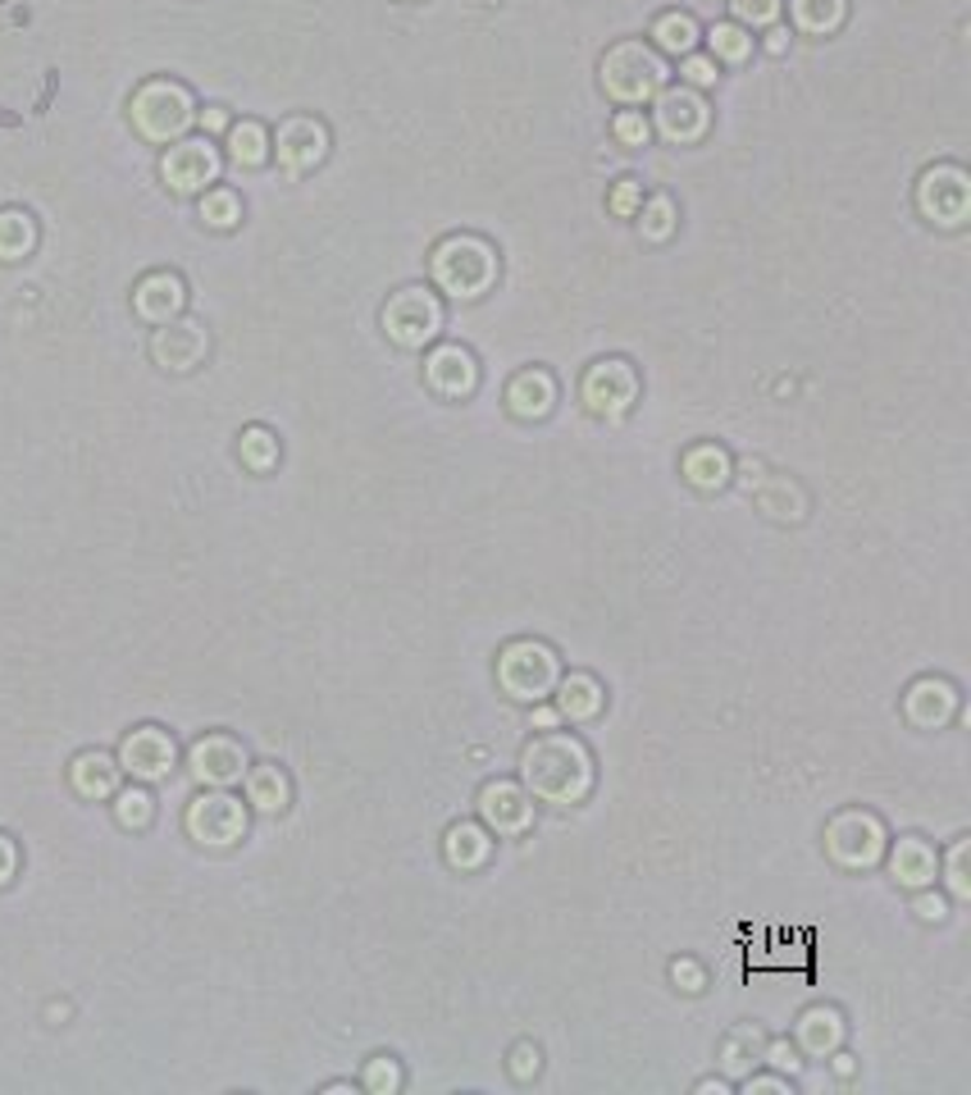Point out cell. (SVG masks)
Here are the masks:
<instances>
[{
	"label": "cell",
	"mask_w": 971,
	"mask_h": 1095,
	"mask_svg": "<svg viewBox=\"0 0 971 1095\" xmlns=\"http://www.w3.org/2000/svg\"><path fill=\"white\" fill-rule=\"evenodd\" d=\"M188 836L205 849H228L247 836V804L228 789H205L188 804Z\"/></svg>",
	"instance_id": "cell-8"
},
{
	"label": "cell",
	"mask_w": 971,
	"mask_h": 1095,
	"mask_svg": "<svg viewBox=\"0 0 971 1095\" xmlns=\"http://www.w3.org/2000/svg\"><path fill=\"white\" fill-rule=\"evenodd\" d=\"M553 694H557V712H561L566 721H593V717L602 712V704H606L602 681L589 676V672H570V676H561Z\"/></svg>",
	"instance_id": "cell-26"
},
{
	"label": "cell",
	"mask_w": 971,
	"mask_h": 1095,
	"mask_svg": "<svg viewBox=\"0 0 971 1095\" xmlns=\"http://www.w3.org/2000/svg\"><path fill=\"white\" fill-rule=\"evenodd\" d=\"M822 840H826V854H830L835 867H844V872H867V867H875L880 859H885L890 831H885V821H880L875 812H867V808H844V812H835V817L826 821Z\"/></svg>",
	"instance_id": "cell-5"
},
{
	"label": "cell",
	"mask_w": 971,
	"mask_h": 1095,
	"mask_svg": "<svg viewBox=\"0 0 971 1095\" xmlns=\"http://www.w3.org/2000/svg\"><path fill=\"white\" fill-rule=\"evenodd\" d=\"M114 817H119V827H129V831H142L146 821H150V812H156V804H150V795L142 785H133V789H114Z\"/></svg>",
	"instance_id": "cell-36"
},
{
	"label": "cell",
	"mask_w": 971,
	"mask_h": 1095,
	"mask_svg": "<svg viewBox=\"0 0 971 1095\" xmlns=\"http://www.w3.org/2000/svg\"><path fill=\"white\" fill-rule=\"evenodd\" d=\"M680 471H684V479L693 484L697 494H716V489L730 484V452H725L721 443H697V447L684 452Z\"/></svg>",
	"instance_id": "cell-27"
},
{
	"label": "cell",
	"mask_w": 971,
	"mask_h": 1095,
	"mask_svg": "<svg viewBox=\"0 0 971 1095\" xmlns=\"http://www.w3.org/2000/svg\"><path fill=\"white\" fill-rule=\"evenodd\" d=\"M529 721H534L538 730H553V726L561 721V712H557V708H548V704H529Z\"/></svg>",
	"instance_id": "cell-52"
},
{
	"label": "cell",
	"mask_w": 971,
	"mask_h": 1095,
	"mask_svg": "<svg viewBox=\"0 0 971 1095\" xmlns=\"http://www.w3.org/2000/svg\"><path fill=\"white\" fill-rule=\"evenodd\" d=\"M215 174H220V156H215V146H210L205 137L169 146L165 161H160V178L169 182L174 192H201L205 182H215Z\"/></svg>",
	"instance_id": "cell-15"
},
{
	"label": "cell",
	"mask_w": 971,
	"mask_h": 1095,
	"mask_svg": "<svg viewBox=\"0 0 971 1095\" xmlns=\"http://www.w3.org/2000/svg\"><path fill=\"white\" fill-rule=\"evenodd\" d=\"M885 859H890V876L899 881L903 891H926L939 881V854L935 844L922 836H899L885 844Z\"/></svg>",
	"instance_id": "cell-18"
},
{
	"label": "cell",
	"mask_w": 971,
	"mask_h": 1095,
	"mask_svg": "<svg viewBox=\"0 0 971 1095\" xmlns=\"http://www.w3.org/2000/svg\"><path fill=\"white\" fill-rule=\"evenodd\" d=\"M275 151H279V165H283V169L306 174V169H315V165L324 161L328 133H324L320 119H311V114H292V119H283V124H279Z\"/></svg>",
	"instance_id": "cell-17"
},
{
	"label": "cell",
	"mask_w": 971,
	"mask_h": 1095,
	"mask_svg": "<svg viewBox=\"0 0 971 1095\" xmlns=\"http://www.w3.org/2000/svg\"><path fill=\"white\" fill-rule=\"evenodd\" d=\"M14 872H19V849L10 836H0V886H10Z\"/></svg>",
	"instance_id": "cell-51"
},
{
	"label": "cell",
	"mask_w": 971,
	"mask_h": 1095,
	"mask_svg": "<svg viewBox=\"0 0 971 1095\" xmlns=\"http://www.w3.org/2000/svg\"><path fill=\"white\" fill-rule=\"evenodd\" d=\"M684 78H689V87H712L716 82V59H707V55H684V69H680Z\"/></svg>",
	"instance_id": "cell-49"
},
{
	"label": "cell",
	"mask_w": 971,
	"mask_h": 1095,
	"mask_svg": "<svg viewBox=\"0 0 971 1095\" xmlns=\"http://www.w3.org/2000/svg\"><path fill=\"white\" fill-rule=\"evenodd\" d=\"M844 1037H848V1027H844V1014L835 1009V1004H812V1009H803L799 1022H794V1041L812 1059L835 1054L844 1046Z\"/></svg>",
	"instance_id": "cell-20"
},
{
	"label": "cell",
	"mask_w": 971,
	"mask_h": 1095,
	"mask_svg": "<svg viewBox=\"0 0 971 1095\" xmlns=\"http://www.w3.org/2000/svg\"><path fill=\"white\" fill-rule=\"evenodd\" d=\"M612 129H616V142H621V146H644L648 133H652V124L644 119V110H621Z\"/></svg>",
	"instance_id": "cell-44"
},
{
	"label": "cell",
	"mask_w": 971,
	"mask_h": 1095,
	"mask_svg": "<svg viewBox=\"0 0 971 1095\" xmlns=\"http://www.w3.org/2000/svg\"><path fill=\"white\" fill-rule=\"evenodd\" d=\"M634 398H639V375H634L629 361L606 356V361L589 365V375H584V407L593 416L616 420V416H625L634 407Z\"/></svg>",
	"instance_id": "cell-11"
},
{
	"label": "cell",
	"mask_w": 971,
	"mask_h": 1095,
	"mask_svg": "<svg viewBox=\"0 0 971 1095\" xmlns=\"http://www.w3.org/2000/svg\"><path fill=\"white\" fill-rule=\"evenodd\" d=\"M639 233L648 242H666L676 233V201L671 197H648L639 206Z\"/></svg>",
	"instance_id": "cell-35"
},
{
	"label": "cell",
	"mask_w": 971,
	"mask_h": 1095,
	"mask_svg": "<svg viewBox=\"0 0 971 1095\" xmlns=\"http://www.w3.org/2000/svg\"><path fill=\"white\" fill-rule=\"evenodd\" d=\"M789 14H794V23L803 27V33H835V27L844 23V0H789Z\"/></svg>",
	"instance_id": "cell-32"
},
{
	"label": "cell",
	"mask_w": 971,
	"mask_h": 1095,
	"mask_svg": "<svg viewBox=\"0 0 971 1095\" xmlns=\"http://www.w3.org/2000/svg\"><path fill=\"white\" fill-rule=\"evenodd\" d=\"M183 301H188L183 279H178V274H169V269L146 274V279L137 284V292H133V307H137V316H142V320H150V324H169V320H178V311H183Z\"/></svg>",
	"instance_id": "cell-21"
},
{
	"label": "cell",
	"mask_w": 971,
	"mask_h": 1095,
	"mask_svg": "<svg viewBox=\"0 0 971 1095\" xmlns=\"http://www.w3.org/2000/svg\"><path fill=\"white\" fill-rule=\"evenodd\" d=\"M69 781L82 799H110L119 789V763L110 753H78L69 767Z\"/></svg>",
	"instance_id": "cell-29"
},
{
	"label": "cell",
	"mask_w": 971,
	"mask_h": 1095,
	"mask_svg": "<svg viewBox=\"0 0 971 1095\" xmlns=\"http://www.w3.org/2000/svg\"><path fill=\"white\" fill-rule=\"evenodd\" d=\"M762 1059L771 1063V1069H780V1073H789V1077H794L799 1069H803V1059H799V1050L794 1046H789L784 1037H775V1041H767L762 1046Z\"/></svg>",
	"instance_id": "cell-46"
},
{
	"label": "cell",
	"mask_w": 971,
	"mask_h": 1095,
	"mask_svg": "<svg viewBox=\"0 0 971 1095\" xmlns=\"http://www.w3.org/2000/svg\"><path fill=\"white\" fill-rule=\"evenodd\" d=\"M757 1054H762V1041H757L752 1027L725 1031V1041H721V1073H725V1077H748L752 1063H757Z\"/></svg>",
	"instance_id": "cell-30"
},
{
	"label": "cell",
	"mask_w": 971,
	"mask_h": 1095,
	"mask_svg": "<svg viewBox=\"0 0 971 1095\" xmlns=\"http://www.w3.org/2000/svg\"><path fill=\"white\" fill-rule=\"evenodd\" d=\"M903 717L917 730H939L958 717V685L945 676H922L903 694Z\"/></svg>",
	"instance_id": "cell-16"
},
{
	"label": "cell",
	"mask_w": 971,
	"mask_h": 1095,
	"mask_svg": "<svg viewBox=\"0 0 971 1095\" xmlns=\"http://www.w3.org/2000/svg\"><path fill=\"white\" fill-rule=\"evenodd\" d=\"M247 804L265 817H275L292 804V781L283 767L275 763H260V767H247Z\"/></svg>",
	"instance_id": "cell-28"
},
{
	"label": "cell",
	"mask_w": 971,
	"mask_h": 1095,
	"mask_svg": "<svg viewBox=\"0 0 971 1095\" xmlns=\"http://www.w3.org/2000/svg\"><path fill=\"white\" fill-rule=\"evenodd\" d=\"M188 767H192V776L201 781V785H210V789H228L233 781H242L247 776V749H242L233 735H201L197 744H192V753H188Z\"/></svg>",
	"instance_id": "cell-13"
},
{
	"label": "cell",
	"mask_w": 971,
	"mask_h": 1095,
	"mask_svg": "<svg viewBox=\"0 0 971 1095\" xmlns=\"http://www.w3.org/2000/svg\"><path fill=\"white\" fill-rule=\"evenodd\" d=\"M237 452H242V462H247L252 471H275V462H279V439L256 424V430L242 434V447H237Z\"/></svg>",
	"instance_id": "cell-38"
},
{
	"label": "cell",
	"mask_w": 971,
	"mask_h": 1095,
	"mask_svg": "<svg viewBox=\"0 0 971 1095\" xmlns=\"http://www.w3.org/2000/svg\"><path fill=\"white\" fill-rule=\"evenodd\" d=\"M671 982L684 995H703L707 991V972H703V963H697V959H676L671 963Z\"/></svg>",
	"instance_id": "cell-45"
},
{
	"label": "cell",
	"mask_w": 971,
	"mask_h": 1095,
	"mask_svg": "<svg viewBox=\"0 0 971 1095\" xmlns=\"http://www.w3.org/2000/svg\"><path fill=\"white\" fill-rule=\"evenodd\" d=\"M538 1069H543V1054H538L534 1041H521V1046L511 1050V1059H506V1073H511L515 1082H534Z\"/></svg>",
	"instance_id": "cell-43"
},
{
	"label": "cell",
	"mask_w": 971,
	"mask_h": 1095,
	"mask_svg": "<svg viewBox=\"0 0 971 1095\" xmlns=\"http://www.w3.org/2000/svg\"><path fill=\"white\" fill-rule=\"evenodd\" d=\"M657 133L666 137V142H697L707 133V124H712V110H707V101L697 97L693 87H671V91H657Z\"/></svg>",
	"instance_id": "cell-12"
},
{
	"label": "cell",
	"mask_w": 971,
	"mask_h": 1095,
	"mask_svg": "<svg viewBox=\"0 0 971 1095\" xmlns=\"http://www.w3.org/2000/svg\"><path fill=\"white\" fill-rule=\"evenodd\" d=\"M593 753L570 730H543L521 749V785L538 804L574 808L593 795Z\"/></svg>",
	"instance_id": "cell-1"
},
{
	"label": "cell",
	"mask_w": 971,
	"mask_h": 1095,
	"mask_svg": "<svg viewBox=\"0 0 971 1095\" xmlns=\"http://www.w3.org/2000/svg\"><path fill=\"white\" fill-rule=\"evenodd\" d=\"M666 87V65L661 55L644 42H616L602 55V91L616 106H644L648 97Z\"/></svg>",
	"instance_id": "cell-4"
},
{
	"label": "cell",
	"mask_w": 971,
	"mask_h": 1095,
	"mask_svg": "<svg viewBox=\"0 0 971 1095\" xmlns=\"http://www.w3.org/2000/svg\"><path fill=\"white\" fill-rule=\"evenodd\" d=\"M652 42H657V51H666V55H689L693 42H697V23H693L689 14H661V19L652 23Z\"/></svg>",
	"instance_id": "cell-33"
},
{
	"label": "cell",
	"mask_w": 971,
	"mask_h": 1095,
	"mask_svg": "<svg viewBox=\"0 0 971 1095\" xmlns=\"http://www.w3.org/2000/svg\"><path fill=\"white\" fill-rule=\"evenodd\" d=\"M707 42H712V59H730V65H739V59L752 51V37L744 33L739 23H716L707 33Z\"/></svg>",
	"instance_id": "cell-39"
},
{
	"label": "cell",
	"mask_w": 971,
	"mask_h": 1095,
	"mask_svg": "<svg viewBox=\"0 0 971 1095\" xmlns=\"http://www.w3.org/2000/svg\"><path fill=\"white\" fill-rule=\"evenodd\" d=\"M201 220H205L210 229H233V224L242 220V201H237L228 188L205 192V197H201Z\"/></svg>",
	"instance_id": "cell-41"
},
{
	"label": "cell",
	"mask_w": 971,
	"mask_h": 1095,
	"mask_svg": "<svg viewBox=\"0 0 971 1095\" xmlns=\"http://www.w3.org/2000/svg\"><path fill=\"white\" fill-rule=\"evenodd\" d=\"M826 1059H830V1069H835V1077H844V1082H848V1077H853V1069H858V1063H853V1054H844V1046H839L835 1054H826Z\"/></svg>",
	"instance_id": "cell-53"
},
{
	"label": "cell",
	"mask_w": 971,
	"mask_h": 1095,
	"mask_svg": "<svg viewBox=\"0 0 971 1095\" xmlns=\"http://www.w3.org/2000/svg\"><path fill=\"white\" fill-rule=\"evenodd\" d=\"M174 757H178V749L160 726H137L133 735L119 744V772H129L137 781H160L174 772Z\"/></svg>",
	"instance_id": "cell-14"
},
{
	"label": "cell",
	"mask_w": 971,
	"mask_h": 1095,
	"mask_svg": "<svg viewBox=\"0 0 971 1095\" xmlns=\"http://www.w3.org/2000/svg\"><path fill=\"white\" fill-rule=\"evenodd\" d=\"M506 407L515 420H543L553 407H557V379L548 370H521L511 384H506Z\"/></svg>",
	"instance_id": "cell-23"
},
{
	"label": "cell",
	"mask_w": 971,
	"mask_h": 1095,
	"mask_svg": "<svg viewBox=\"0 0 971 1095\" xmlns=\"http://www.w3.org/2000/svg\"><path fill=\"white\" fill-rule=\"evenodd\" d=\"M639 206H644V182L621 178L616 192H612V210H616V215H639Z\"/></svg>",
	"instance_id": "cell-47"
},
{
	"label": "cell",
	"mask_w": 971,
	"mask_h": 1095,
	"mask_svg": "<svg viewBox=\"0 0 971 1095\" xmlns=\"http://www.w3.org/2000/svg\"><path fill=\"white\" fill-rule=\"evenodd\" d=\"M479 821L502 840L525 836L534 827V795L521 781L498 776V781H489L479 789Z\"/></svg>",
	"instance_id": "cell-10"
},
{
	"label": "cell",
	"mask_w": 971,
	"mask_h": 1095,
	"mask_svg": "<svg viewBox=\"0 0 971 1095\" xmlns=\"http://www.w3.org/2000/svg\"><path fill=\"white\" fill-rule=\"evenodd\" d=\"M366 1091L370 1095H398L402 1091V1082H406V1073H402V1063L392 1059V1054H375L370 1063H366Z\"/></svg>",
	"instance_id": "cell-37"
},
{
	"label": "cell",
	"mask_w": 971,
	"mask_h": 1095,
	"mask_svg": "<svg viewBox=\"0 0 971 1095\" xmlns=\"http://www.w3.org/2000/svg\"><path fill=\"white\" fill-rule=\"evenodd\" d=\"M438 329H443V307H438V297L434 292H424V288H402V292H392L388 297V307H383V333L398 347H424V343H434L438 339Z\"/></svg>",
	"instance_id": "cell-7"
},
{
	"label": "cell",
	"mask_w": 971,
	"mask_h": 1095,
	"mask_svg": "<svg viewBox=\"0 0 971 1095\" xmlns=\"http://www.w3.org/2000/svg\"><path fill=\"white\" fill-rule=\"evenodd\" d=\"M748 494H752L757 511L771 516V521H780V526H794V521H803V516H807V494L789 475L757 479V484H748Z\"/></svg>",
	"instance_id": "cell-24"
},
{
	"label": "cell",
	"mask_w": 971,
	"mask_h": 1095,
	"mask_svg": "<svg viewBox=\"0 0 971 1095\" xmlns=\"http://www.w3.org/2000/svg\"><path fill=\"white\" fill-rule=\"evenodd\" d=\"M133 124L146 142H178V133H183L192 124V97L188 87L178 82H146L137 97H133Z\"/></svg>",
	"instance_id": "cell-6"
},
{
	"label": "cell",
	"mask_w": 971,
	"mask_h": 1095,
	"mask_svg": "<svg viewBox=\"0 0 971 1095\" xmlns=\"http://www.w3.org/2000/svg\"><path fill=\"white\" fill-rule=\"evenodd\" d=\"M33 242H37V229H33V220H27L23 210H5V215H0V261L27 256L33 252Z\"/></svg>",
	"instance_id": "cell-34"
},
{
	"label": "cell",
	"mask_w": 971,
	"mask_h": 1095,
	"mask_svg": "<svg viewBox=\"0 0 971 1095\" xmlns=\"http://www.w3.org/2000/svg\"><path fill=\"white\" fill-rule=\"evenodd\" d=\"M967 854H971V840H958L949 849V859H939V867H945V886L958 904L971 899V872H967Z\"/></svg>",
	"instance_id": "cell-40"
},
{
	"label": "cell",
	"mask_w": 971,
	"mask_h": 1095,
	"mask_svg": "<svg viewBox=\"0 0 971 1095\" xmlns=\"http://www.w3.org/2000/svg\"><path fill=\"white\" fill-rule=\"evenodd\" d=\"M443 859L457 872H479L493 859V831L483 827V821H457V827H447V836H443Z\"/></svg>",
	"instance_id": "cell-25"
},
{
	"label": "cell",
	"mask_w": 971,
	"mask_h": 1095,
	"mask_svg": "<svg viewBox=\"0 0 971 1095\" xmlns=\"http://www.w3.org/2000/svg\"><path fill=\"white\" fill-rule=\"evenodd\" d=\"M767 51L780 55V51H784V33H771V37H767Z\"/></svg>",
	"instance_id": "cell-56"
},
{
	"label": "cell",
	"mask_w": 971,
	"mask_h": 1095,
	"mask_svg": "<svg viewBox=\"0 0 971 1095\" xmlns=\"http://www.w3.org/2000/svg\"><path fill=\"white\" fill-rule=\"evenodd\" d=\"M424 379H429V388L438 398H466L479 384V365L461 343H443L429 352V361H424Z\"/></svg>",
	"instance_id": "cell-19"
},
{
	"label": "cell",
	"mask_w": 971,
	"mask_h": 1095,
	"mask_svg": "<svg viewBox=\"0 0 971 1095\" xmlns=\"http://www.w3.org/2000/svg\"><path fill=\"white\" fill-rule=\"evenodd\" d=\"M150 356H156L165 370H192L205 356V329L192 320H169L156 333V343H150Z\"/></svg>",
	"instance_id": "cell-22"
},
{
	"label": "cell",
	"mask_w": 971,
	"mask_h": 1095,
	"mask_svg": "<svg viewBox=\"0 0 971 1095\" xmlns=\"http://www.w3.org/2000/svg\"><path fill=\"white\" fill-rule=\"evenodd\" d=\"M561 681V657L543 639H511L498 653V689L515 704H543Z\"/></svg>",
	"instance_id": "cell-3"
},
{
	"label": "cell",
	"mask_w": 971,
	"mask_h": 1095,
	"mask_svg": "<svg viewBox=\"0 0 971 1095\" xmlns=\"http://www.w3.org/2000/svg\"><path fill=\"white\" fill-rule=\"evenodd\" d=\"M429 269H434V284L447 297L475 301L498 284V252L479 233H451L434 247Z\"/></svg>",
	"instance_id": "cell-2"
},
{
	"label": "cell",
	"mask_w": 971,
	"mask_h": 1095,
	"mask_svg": "<svg viewBox=\"0 0 971 1095\" xmlns=\"http://www.w3.org/2000/svg\"><path fill=\"white\" fill-rule=\"evenodd\" d=\"M693 1091H697V1095H725V1091H730V1082H721V1077H703Z\"/></svg>",
	"instance_id": "cell-54"
},
{
	"label": "cell",
	"mask_w": 971,
	"mask_h": 1095,
	"mask_svg": "<svg viewBox=\"0 0 971 1095\" xmlns=\"http://www.w3.org/2000/svg\"><path fill=\"white\" fill-rule=\"evenodd\" d=\"M744 1091H748V1095H794L789 1077H780V1073H748V1077H744Z\"/></svg>",
	"instance_id": "cell-48"
},
{
	"label": "cell",
	"mask_w": 971,
	"mask_h": 1095,
	"mask_svg": "<svg viewBox=\"0 0 971 1095\" xmlns=\"http://www.w3.org/2000/svg\"><path fill=\"white\" fill-rule=\"evenodd\" d=\"M228 156H233V165H242V169L265 165V156H269V137H265V129L256 124V119H242V124H233V133H228Z\"/></svg>",
	"instance_id": "cell-31"
},
{
	"label": "cell",
	"mask_w": 971,
	"mask_h": 1095,
	"mask_svg": "<svg viewBox=\"0 0 971 1095\" xmlns=\"http://www.w3.org/2000/svg\"><path fill=\"white\" fill-rule=\"evenodd\" d=\"M739 27H771L780 19V0H730Z\"/></svg>",
	"instance_id": "cell-42"
},
{
	"label": "cell",
	"mask_w": 971,
	"mask_h": 1095,
	"mask_svg": "<svg viewBox=\"0 0 971 1095\" xmlns=\"http://www.w3.org/2000/svg\"><path fill=\"white\" fill-rule=\"evenodd\" d=\"M201 124H205V133H220V129L228 124V114H224V110H205V114H201Z\"/></svg>",
	"instance_id": "cell-55"
},
{
	"label": "cell",
	"mask_w": 971,
	"mask_h": 1095,
	"mask_svg": "<svg viewBox=\"0 0 971 1095\" xmlns=\"http://www.w3.org/2000/svg\"><path fill=\"white\" fill-rule=\"evenodd\" d=\"M917 206L922 215L939 229H958L967 224V210H971V182H967V169L958 165H935L922 174L917 182Z\"/></svg>",
	"instance_id": "cell-9"
},
{
	"label": "cell",
	"mask_w": 971,
	"mask_h": 1095,
	"mask_svg": "<svg viewBox=\"0 0 971 1095\" xmlns=\"http://www.w3.org/2000/svg\"><path fill=\"white\" fill-rule=\"evenodd\" d=\"M913 895H917V899H913V912H917L922 922H945V918H949V904L939 899V895H930V886H926V891H913Z\"/></svg>",
	"instance_id": "cell-50"
}]
</instances>
